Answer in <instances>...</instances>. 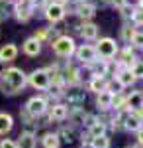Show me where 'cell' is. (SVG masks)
Segmentation results:
<instances>
[{"instance_id": "cell-1", "label": "cell", "mask_w": 143, "mask_h": 148, "mask_svg": "<svg viewBox=\"0 0 143 148\" xmlns=\"http://www.w3.org/2000/svg\"><path fill=\"white\" fill-rule=\"evenodd\" d=\"M28 75L20 67H8L0 73V91L4 95H16L26 87Z\"/></svg>"}, {"instance_id": "cell-2", "label": "cell", "mask_w": 143, "mask_h": 148, "mask_svg": "<svg viewBox=\"0 0 143 148\" xmlns=\"http://www.w3.org/2000/svg\"><path fill=\"white\" fill-rule=\"evenodd\" d=\"M51 49H53V53H55L57 57L75 56V51H77L75 38H71V36H67V34H61L59 38H55V40L51 42Z\"/></svg>"}, {"instance_id": "cell-3", "label": "cell", "mask_w": 143, "mask_h": 148, "mask_svg": "<svg viewBox=\"0 0 143 148\" xmlns=\"http://www.w3.org/2000/svg\"><path fill=\"white\" fill-rule=\"evenodd\" d=\"M43 16H45V20L51 24V26H53V24H59L61 20H65V16H67L65 4L55 2V0H49L47 6L43 8Z\"/></svg>"}, {"instance_id": "cell-4", "label": "cell", "mask_w": 143, "mask_h": 148, "mask_svg": "<svg viewBox=\"0 0 143 148\" xmlns=\"http://www.w3.org/2000/svg\"><path fill=\"white\" fill-rule=\"evenodd\" d=\"M94 47H96V53L106 61H112V57H116L118 51H120V47H118L114 38H100Z\"/></svg>"}, {"instance_id": "cell-5", "label": "cell", "mask_w": 143, "mask_h": 148, "mask_svg": "<svg viewBox=\"0 0 143 148\" xmlns=\"http://www.w3.org/2000/svg\"><path fill=\"white\" fill-rule=\"evenodd\" d=\"M28 81H30V85H32L33 89H37V91H45V89L51 87V79H49V75H47L45 69H35V71H32L28 75Z\"/></svg>"}, {"instance_id": "cell-6", "label": "cell", "mask_w": 143, "mask_h": 148, "mask_svg": "<svg viewBox=\"0 0 143 148\" xmlns=\"http://www.w3.org/2000/svg\"><path fill=\"white\" fill-rule=\"evenodd\" d=\"M28 114L32 116V119H37V116H41V114L47 113V109H49V105L45 101V97H32L30 101L26 103V107H24Z\"/></svg>"}, {"instance_id": "cell-7", "label": "cell", "mask_w": 143, "mask_h": 148, "mask_svg": "<svg viewBox=\"0 0 143 148\" xmlns=\"http://www.w3.org/2000/svg\"><path fill=\"white\" fill-rule=\"evenodd\" d=\"M75 56H77V59L80 61V63H84V65H88V63H92V61H96V59H98L96 47L90 46V44H80V46H77Z\"/></svg>"}, {"instance_id": "cell-8", "label": "cell", "mask_w": 143, "mask_h": 148, "mask_svg": "<svg viewBox=\"0 0 143 148\" xmlns=\"http://www.w3.org/2000/svg\"><path fill=\"white\" fill-rule=\"evenodd\" d=\"M14 16H16V20L20 24L30 22L33 16V6L30 2H26V0H20V2L14 4Z\"/></svg>"}, {"instance_id": "cell-9", "label": "cell", "mask_w": 143, "mask_h": 148, "mask_svg": "<svg viewBox=\"0 0 143 148\" xmlns=\"http://www.w3.org/2000/svg\"><path fill=\"white\" fill-rule=\"evenodd\" d=\"M22 51L26 53L28 57H37L41 53V42L37 40V38H28V40H24L22 44Z\"/></svg>"}, {"instance_id": "cell-10", "label": "cell", "mask_w": 143, "mask_h": 148, "mask_svg": "<svg viewBox=\"0 0 143 148\" xmlns=\"http://www.w3.org/2000/svg\"><path fill=\"white\" fill-rule=\"evenodd\" d=\"M77 16L82 22H90L96 16V6L90 4V2H82V4H78V8H77Z\"/></svg>"}, {"instance_id": "cell-11", "label": "cell", "mask_w": 143, "mask_h": 148, "mask_svg": "<svg viewBox=\"0 0 143 148\" xmlns=\"http://www.w3.org/2000/svg\"><path fill=\"white\" fill-rule=\"evenodd\" d=\"M125 109L127 111H139L143 109V91H133L132 95L125 97Z\"/></svg>"}, {"instance_id": "cell-12", "label": "cell", "mask_w": 143, "mask_h": 148, "mask_svg": "<svg viewBox=\"0 0 143 148\" xmlns=\"http://www.w3.org/2000/svg\"><path fill=\"white\" fill-rule=\"evenodd\" d=\"M75 28L80 32V36L84 40H96L98 38V26L94 22H82L80 26H75Z\"/></svg>"}, {"instance_id": "cell-13", "label": "cell", "mask_w": 143, "mask_h": 148, "mask_svg": "<svg viewBox=\"0 0 143 148\" xmlns=\"http://www.w3.org/2000/svg\"><path fill=\"white\" fill-rule=\"evenodd\" d=\"M18 57V46L16 44H6L0 47V63H12Z\"/></svg>"}, {"instance_id": "cell-14", "label": "cell", "mask_w": 143, "mask_h": 148, "mask_svg": "<svg viewBox=\"0 0 143 148\" xmlns=\"http://www.w3.org/2000/svg\"><path fill=\"white\" fill-rule=\"evenodd\" d=\"M69 113H71V109H69L67 105L57 103V105L51 107V111H49V119H51V121H65L67 116H69Z\"/></svg>"}, {"instance_id": "cell-15", "label": "cell", "mask_w": 143, "mask_h": 148, "mask_svg": "<svg viewBox=\"0 0 143 148\" xmlns=\"http://www.w3.org/2000/svg\"><path fill=\"white\" fill-rule=\"evenodd\" d=\"M141 126H143L141 121H139V116L135 113H132V111L125 113V116H123V128H125V130H135V132H137Z\"/></svg>"}, {"instance_id": "cell-16", "label": "cell", "mask_w": 143, "mask_h": 148, "mask_svg": "<svg viewBox=\"0 0 143 148\" xmlns=\"http://www.w3.org/2000/svg\"><path fill=\"white\" fill-rule=\"evenodd\" d=\"M112 101H114V95L110 91H102L96 97V107L100 111H108V109H112Z\"/></svg>"}, {"instance_id": "cell-17", "label": "cell", "mask_w": 143, "mask_h": 148, "mask_svg": "<svg viewBox=\"0 0 143 148\" xmlns=\"http://www.w3.org/2000/svg\"><path fill=\"white\" fill-rule=\"evenodd\" d=\"M116 79L120 81V85L125 89V87H132L135 83V75L132 73V69H121V71L116 73Z\"/></svg>"}, {"instance_id": "cell-18", "label": "cell", "mask_w": 143, "mask_h": 148, "mask_svg": "<svg viewBox=\"0 0 143 148\" xmlns=\"http://www.w3.org/2000/svg\"><path fill=\"white\" fill-rule=\"evenodd\" d=\"M106 77H102V75H92V79L88 81V89L92 93H102V91H106Z\"/></svg>"}, {"instance_id": "cell-19", "label": "cell", "mask_w": 143, "mask_h": 148, "mask_svg": "<svg viewBox=\"0 0 143 148\" xmlns=\"http://www.w3.org/2000/svg\"><path fill=\"white\" fill-rule=\"evenodd\" d=\"M63 75H65V83H69V85H78L80 83V69H77L75 65H69Z\"/></svg>"}, {"instance_id": "cell-20", "label": "cell", "mask_w": 143, "mask_h": 148, "mask_svg": "<svg viewBox=\"0 0 143 148\" xmlns=\"http://www.w3.org/2000/svg\"><path fill=\"white\" fill-rule=\"evenodd\" d=\"M12 126H14V119H12V114H8V113H0V134H6V132H10Z\"/></svg>"}, {"instance_id": "cell-21", "label": "cell", "mask_w": 143, "mask_h": 148, "mask_svg": "<svg viewBox=\"0 0 143 148\" xmlns=\"http://www.w3.org/2000/svg\"><path fill=\"white\" fill-rule=\"evenodd\" d=\"M41 142H43L45 148H59V142H61V138L57 132H47L43 138H41Z\"/></svg>"}, {"instance_id": "cell-22", "label": "cell", "mask_w": 143, "mask_h": 148, "mask_svg": "<svg viewBox=\"0 0 143 148\" xmlns=\"http://www.w3.org/2000/svg\"><path fill=\"white\" fill-rule=\"evenodd\" d=\"M18 148H35V136L30 132H22L18 140Z\"/></svg>"}, {"instance_id": "cell-23", "label": "cell", "mask_w": 143, "mask_h": 148, "mask_svg": "<svg viewBox=\"0 0 143 148\" xmlns=\"http://www.w3.org/2000/svg\"><path fill=\"white\" fill-rule=\"evenodd\" d=\"M102 134H106V123H102V121L92 123V125H90V138L102 136Z\"/></svg>"}, {"instance_id": "cell-24", "label": "cell", "mask_w": 143, "mask_h": 148, "mask_svg": "<svg viewBox=\"0 0 143 148\" xmlns=\"http://www.w3.org/2000/svg\"><path fill=\"white\" fill-rule=\"evenodd\" d=\"M90 144H92V148H110V138L106 136V134L94 136L92 140H90Z\"/></svg>"}, {"instance_id": "cell-25", "label": "cell", "mask_w": 143, "mask_h": 148, "mask_svg": "<svg viewBox=\"0 0 143 148\" xmlns=\"http://www.w3.org/2000/svg\"><path fill=\"white\" fill-rule=\"evenodd\" d=\"M133 34H135V28H132V26H127V24H123L121 26V30H120V38L123 40V42H132V38H133Z\"/></svg>"}, {"instance_id": "cell-26", "label": "cell", "mask_w": 143, "mask_h": 148, "mask_svg": "<svg viewBox=\"0 0 143 148\" xmlns=\"http://www.w3.org/2000/svg\"><path fill=\"white\" fill-rule=\"evenodd\" d=\"M121 89H123V87L120 85V81L116 79V77H114V79H110L108 83H106V91H110L112 95H120Z\"/></svg>"}, {"instance_id": "cell-27", "label": "cell", "mask_w": 143, "mask_h": 148, "mask_svg": "<svg viewBox=\"0 0 143 148\" xmlns=\"http://www.w3.org/2000/svg\"><path fill=\"white\" fill-rule=\"evenodd\" d=\"M132 24L133 26H143V10L141 8H133V12H132Z\"/></svg>"}, {"instance_id": "cell-28", "label": "cell", "mask_w": 143, "mask_h": 148, "mask_svg": "<svg viewBox=\"0 0 143 148\" xmlns=\"http://www.w3.org/2000/svg\"><path fill=\"white\" fill-rule=\"evenodd\" d=\"M130 69H132L133 75H135V79H143V61H135Z\"/></svg>"}, {"instance_id": "cell-29", "label": "cell", "mask_w": 143, "mask_h": 148, "mask_svg": "<svg viewBox=\"0 0 143 148\" xmlns=\"http://www.w3.org/2000/svg\"><path fill=\"white\" fill-rule=\"evenodd\" d=\"M133 47H139V49H143V32H137L135 30V34H133L132 42H130Z\"/></svg>"}, {"instance_id": "cell-30", "label": "cell", "mask_w": 143, "mask_h": 148, "mask_svg": "<svg viewBox=\"0 0 143 148\" xmlns=\"http://www.w3.org/2000/svg\"><path fill=\"white\" fill-rule=\"evenodd\" d=\"M61 136H63L65 142H73V140H75V132H73V130H63V132H59V138Z\"/></svg>"}, {"instance_id": "cell-31", "label": "cell", "mask_w": 143, "mask_h": 148, "mask_svg": "<svg viewBox=\"0 0 143 148\" xmlns=\"http://www.w3.org/2000/svg\"><path fill=\"white\" fill-rule=\"evenodd\" d=\"M132 12H133V8L130 4H125V6L121 8V18H123V20H130V18H132Z\"/></svg>"}, {"instance_id": "cell-32", "label": "cell", "mask_w": 143, "mask_h": 148, "mask_svg": "<svg viewBox=\"0 0 143 148\" xmlns=\"http://www.w3.org/2000/svg\"><path fill=\"white\" fill-rule=\"evenodd\" d=\"M0 148H18V142H14L10 138H4V140L0 142Z\"/></svg>"}, {"instance_id": "cell-33", "label": "cell", "mask_w": 143, "mask_h": 148, "mask_svg": "<svg viewBox=\"0 0 143 148\" xmlns=\"http://www.w3.org/2000/svg\"><path fill=\"white\" fill-rule=\"evenodd\" d=\"M110 2L114 4V8H118V10H121V8H123L125 4H130L127 0H110Z\"/></svg>"}, {"instance_id": "cell-34", "label": "cell", "mask_w": 143, "mask_h": 148, "mask_svg": "<svg viewBox=\"0 0 143 148\" xmlns=\"http://www.w3.org/2000/svg\"><path fill=\"white\" fill-rule=\"evenodd\" d=\"M137 142H139V146H143V126L137 130Z\"/></svg>"}, {"instance_id": "cell-35", "label": "cell", "mask_w": 143, "mask_h": 148, "mask_svg": "<svg viewBox=\"0 0 143 148\" xmlns=\"http://www.w3.org/2000/svg\"><path fill=\"white\" fill-rule=\"evenodd\" d=\"M135 114L139 116V121H141V123H143V109H139V111H135Z\"/></svg>"}, {"instance_id": "cell-36", "label": "cell", "mask_w": 143, "mask_h": 148, "mask_svg": "<svg viewBox=\"0 0 143 148\" xmlns=\"http://www.w3.org/2000/svg\"><path fill=\"white\" fill-rule=\"evenodd\" d=\"M137 2H139V6H137V8H141V10H143V0H137Z\"/></svg>"}, {"instance_id": "cell-37", "label": "cell", "mask_w": 143, "mask_h": 148, "mask_svg": "<svg viewBox=\"0 0 143 148\" xmlns=\"http://www.w3.org/2000/svg\"><path fill=\"white\" fill-rule=\"evenodd\" d=\"M75 2H78V4H82V2H88V0H75Z\"/></svg>"}, {"instance_id": "cell-38", "label": "cell", "mask_w": 143, "mask_h": 148, "mask_svg": "<svg viewBox=\"0 0 143 148\" xmlns=\"http://www.w3.org/2000/svg\"><path fill=\"white\" fill-rule=\"evenodd\" d=\"M55 2H61V4H65V2H67V0H55Z\"/></svg>"}, {"instance_id": "cell-39", "label": "cell", "mask_w": 143, "mask_h": 148, "mask_svg": "<svg viewBox=\"0 0 143 148\" xmlns=\"http://www.w3.org/2000/svg\"><path fill=\"white\" fill-rule=\"evenodd\" d=\"M127 148H137V146H127Z\"/></svg>"}, {"instance_id": "cell-40", "label": "cell", "mask_w": 143, "mask_h": 148, "mask_svg": "<svg viewBox=\"0 0 143 148\" xmlns=\"http://www.w3.org/2000/svg\"><path fill=\"white\" fill-rule=\"evenodd\" d=\"M0 22H2V16H0Z\"/></svg>"}]
</instances>
